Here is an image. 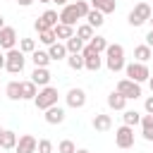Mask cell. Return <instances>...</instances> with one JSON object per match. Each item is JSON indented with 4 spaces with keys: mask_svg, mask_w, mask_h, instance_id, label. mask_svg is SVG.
Returning a JSON list of instances; mask_svg holds the SVG:
<instances>
[{
    "mask_svg": "<svg viewBox=\"0 0 153 153\" xmlns=\"http://www.w3.org/2000/svg\"><path fill=\"white\" fill-rule=\"evenodd\" d=\"M105 67L110 72H122L127 67V62H124V48L120 43H110L108 45V50H105Z\"/></svg>",
    "mask_w": 153,
    "mask_h": 153,
    "instance_id": "obj_1",
    "label": "cell"
},
{
    "mask_svg": "<svg viewBox=\"0 0 153 153\" xmlns=\"http://www.w3.org/2000/svg\"><path fill=\"white\" fill-rule=\"evenodd\" d=\"M57 98H60V93H57L55 86H43V88H38V96L33 98V105H36L38 110L45 112L48 108L57 105Z\"/></svg>",
    "mask_w": 153,
    "mask_h": 153,
    "instance_id": "obj_2",
    "label": "cell"
},
{
    "mask_svg": "<svg viewBox=\"0 0 153 153\" xmlns=\"http://www.w3.org/2000/svg\"><path fill=\"white\" fill-rule=\"evenodd\" d=\"M5 69L10 72V74H22L24 72V65H26V55L19 50V48H14V50H7L5 53Z\"/></svg>",
    "mask_w": 153,
    "mask_h": 153,
    "instance_id": "obj_3",
    "label": "cell"
},
{
    "mask_svg": "<svg viewBox=\"0 0 153 153\" xmlns=\"http://www.w3.org/2000/svg\"><path fill=\"white\" fill-rule=\"evenodd\" d=\"M151 17H153V10H151V5H148V2H136V5H134V10L129 12L127 22H129L131 26H141V24H146Z\"/></svg>",
    "mask_w": 153,
    "mask_h": 153,
    "instance_id": "obj_4",
    "label": "cell"
},
{
    "mask_svg": "<svg viewBox=\"0 0 153 153\" xmlns=\"http://www.w3.org/2000/svg\"><path fill=\"white\" fill-rule=\"evenodd\" d=\"M124 72H127V79H131V81H136V84H143V81H148L151 79V69H148V65H143V62H129L127 67H124Z\"/></svg>",
    "mask_w": 153,
    "mask_h": 153,
    "instance_id": "obj_5",
    "label": "cell"
},
{
    "mask_svg": "<svg viewBox=\"0 0 153 153\" xmlns=\"http://www.w3.org/2000/svg\"><path fill=\"white\" fill-rule=\"evenodd\" d=\"M117 93H122L127 100H136V98H141V84H136L131 79H120L117 81Z\"/></svg>",
    "mask_w": 153,
    "mask_h": 153,
    "instance_id": "obj_6",
    "label": "cell"
},
{
    "mask_svg": "<svg viewBox=\"0 0 153 153\" xmlns=\"http://www.w3.org/2000/svg\"><path fill=\"white\" fill-rule=\"evenodd\" d=\"M81 55H84V65H86V69H88V72H98V69L103 67V57H100V53H96L88 43L84 45Z\"/></svg>",
    "mask_w": 153,
    "mask_h": 153,
    "instance_id": "obj_7",
    "label": "cell"
},
{
    "mask_svg": "<svg viewBox=\"0 0 153 153\" xmlns=\"http://www.w3.org/2000/svg\"><path fill=\"white\" fill-rule=\"evenodd\" d=\"M115 143H117V148H131L134 146V127H127V124L117 127L115 129Z\"/></svg>",
    "mask_w": 153,
    "mask_h": 153,
    "instance_id": "obj_8",
    "label": "cell"
},
{
    "mask_svg": "<svg viewBox=\"0 0 153 153\" xmlns=\"http://www.w3.org/2000/svg\"><path fill=\"white\" fill-rule=\"evenodd\" d=\"M65 98H67V105L74 108V110H79V108L86 105V91L84 88H69Z\"/></svg>",
    "mask_w": 153,
    "mask_h": 153,
    "instance_id": "obj_9",
    "label": "cell"
},
{
    "mask_svg": "<svg viewBox=\"0 0 153 153\" xmlns=\"http://www.w3.org/2000/svg\"><path fill=\"white\" fill-rule=\"evenodd\" d=\"M17 31L12 29V26H5L2 31H0V48L2 50H14L17 48Z\"/></svg>",
    "mask_w": 153,
    "mask_h": 153,
    "instance_id": "obj_10",
    "label": "cell"
},
{
    "mask_svg": "<svg viewBox=\"0 0 153 153\" xmlns=\"http://www.w3.org/2000/svg\"><path fill=\"white\" fill-rule=\"evenodd\" d=\"M14 151H17V153H36V151H38V141H36V136H31V134L19 136Z\"/></svg>",
    "mask_w": 153,
    "mask_h": 153,
    "instance_id": "obj_11",
    "label": "cell"
},
{
    "mask_svg": "<svg viewBox=\"0 0 153 153\" xmlns=\"http://www.w3.org/2000/svg\"><path fill=\"white\" fill-rule=\"evenodd\" d=\"M76 19H81V17H79V12H76V5H74V2H72V5H65V7L60 10V24L74 26V24H76Z\"/></svg>",
    "mask_w": 153,
    "mask_h": 153,
    "instance_id": "obj_12",
    "label": "cell"
},
{
    "mask_svg": "<svg viewBox=\"0 0 153 153\" xmlns=\"http://www.w3.org/2000/svg\"><path fill=\"white\" fill-rule=\"evenodd\" d=\"M50 72H48V67H33V72H31V81L38 86V88H43V86H50Z\"/></svg>",
    "mask_w": 153,
    "mask_h": 153,
    "instance_id": "obj_13",
    "label": "cell"
},
{
    "mask_svg": "<svg viewBox=\"0 0 153 153\" xmlns=\"http://www.w3.org/2000/svg\"><path fill=\"white\" fill-rule=\"evenodd\" d=\"M43 117H45V122H48V124H62L67 115H65V108L53 105V108H48V110H45V115H43Z\"/></svg>",
    "mask_w": 153,
    "mask_h": 153,
    "instance_id": "obj_14",
    "label": "cell"
},
{
    "mask_svg": "<svg viewBox=\"0 0 153 153\" xmlns=\"http://www.w3.org/2000/svg\"><path fill=\"white\" fill-rule=\"evenodd\" d=\"M112 127V117L105 115V112H96L93 115V129L96 131H108Z\"/></svg>",
    "mask_w": 153,
    "mask_h": 153,
    "instance_id": "obj_15",
    "label": "cell"
},
{
    "mask_svg": "<svg viewBox=\"0 0 153 153\" xmlns=\"http://www.w3.org/2000/svg\"><path fill=\"white\" fill-rule=\"evenodd\" d=\"M48 55H50V60H67V57H69V53H67V45H65L62 41L53 43V45L48 48Z\"/></svg>",
    "mask_w": 153,
    "mask_h": 153,
    "instance_id": "obj_16",
    "label": "cell"
},
{
    "mask_svg": "<svg viewBox=\"0 0 153 153\" xmlns=\"http://www.w3.org/2000/svg\"><path fill=\"white\" fill-rule=\"evenodd\" d=\"M91 10H98L103 14H112L117 10V2L115 0H91Z\"/></svg>",
    "mask_w": 153,
    "mask_h": 153,
    "instance_id": "obj_17",
    "label": "cell"
},
{
    "mask_svg": "<svg viewBox=\"0 0 153 153\" xmlns=\"http://www.w3.org/2000/svg\"><path fill=\"white\" fill-rule=\"evenodd\" d=\"M17 141H19V136H17L14 131L5 129V134L0 136V148H2V151H12V148H17Z\"/></svg>",
    "mask_w": 153,
    "mask_h": 153,
    "instance_id": "obj_18",
    "label": "cell"
},
{
    "mask_svg": "<svg viewBox=\"0 0 153 153\" xmlns=\"http://www.w3.org/2000/svg\"><path fill=\"white\" fill-rule=\"evenodd\" d=\"M31 62H33V67H48L53 60H50V55H48V50H33L31 53Z\"/></svg>",
    "mask_w": 153,
    "mask_h": 153,
    "instance_id": "obj_19",
    "label": "cell"
},
{
    "mask_svg": "<svg viewBox=\"0 0 153 153\" xmlns=\"http://www.w3.org/2000/svg\"><path fill=\"white\" fill-rule=\"evenodd\" d=\"M53 31H55V38H57V41H62V43H65V41H69V38L76 33V31H74V26H67V24H57Z\"/></svg>",
    "mask_w": 153,
    "mask_h": 153,
    "instance_id": "obj_20",
    "label": "cell"
},
{
    "mask_svg": "<svg viewBox=\"0 0 153 153\" xmlns=\"http://www.w3.org/2000/svg\"><path fill=\"white\" fill-rule=\"evenodd\" d=\"M38 96V86L29 79V81H22V100H33Z\"/></svg>",
    "mask_w": 153,
    "mask_h": 153,
    "instance_id": "obj_21",
    "label": "cell"
},
{
    "mask_svg": "<svg viewBox=\"0 0 153 153\" xmlns=\"http://www.w3.org/2000/svg\"><path fill=\"white\" fill-rule=\"evenodd\" d=\"M141 136L146 141H153V115H143L141 117Z\"/></svg>",
    "mask_w": 153,
    "mask_h": 153,
    "instance_id": "obj_22",
    "label": "cell"
},
{
    "mask_svg": "<svg viewBox=\"0 0 153 153\" xmlns=\"http://www.w3.org/2000/svg\"><path fill=\"white\" fill-rule=\"evenodd\" d=\"M134 57H136V62H143V65H146V62L153 57V50H151L146 43H141V45L134 48Z\"/></svg>",
    "mask_w": 153,
    "mask_h": 153,
    "instance_id": "obj_23",
    "label": "cell"
},
{
    "mask_svg": "<svg viewBox=\"0 0 153 153\" xmlns=\"http://www.w3.org/2000/svg\"><path fill=\"white\" fill-rule=\"evenodd\" d=\"M108 105H110L112 110H124V108H127V98H124L122 93L112 91V93L108 96Z\"/></svg>",
    "mask_w": 153,
    "mask_h": 153,
    "instance_id": "obj_24",
    "label": "cell"
},
{
    "mask_svg": "<svg viewBox=\"0 0 153 153\" xmlns=\"http://www.w3.org/2000/svg\"><path fill=\"white\" fill-rule=\"evenodd\" d=\"M5 93L10 100H22V81H10L5 86Z\"/></svg>",
    "mask_w": 153,
    "mask_h": 153,
    "instance_id": "obj_25",
    "label": "cell"
},
{
    "mask_svg": "<svg viewBox=\"0 0 153 153\" xmlns=\"http://www.w3.org/2000/svg\"><path fill=\"white\" fill-rule=\"evenodd\" d=\"M86 24H88V26H93V29H98V26H103V24H105V14H103V12H98V10H91V12H88V17H86Z\"/></svg>",
    "mask_w": 153,
    "mask_h": 153,
    "instance_id": "obj_26",
    "label": "cell"
},
{
    "mask_svg": "<svg viewBox=\"0 0 153 153\" xmlns=\"http://www.w3.org/2000/svg\"><path fill=\"white\" fill-rule=\"evenodd\" d=\"M65 45H67V53H69V55H76V53H81V50H84V45H86V43H84L81 38H76V33H74L69 41H65Z\"/></svg>",
    "mask_w": 153,
    "mask_h": 153,
    "instance_id": "obj_27",
    "label": "cell"
},
{
    "mask_svg": "<svg viewBox=\"0 0 153 153\" xmlns=\"http://www.w3.org/2000/svg\"><path fill=\"white\" fill-rule=\"evenodd\" d=\"M41 19L48 24V29H55V26L60 24V14H57V10H45V12L41 14Z\"/></svg>",
    "mask_w": 153,
    "mask_h": 153,
    "instance_id": "obj_28",
    "label": "cell"
},
{
    "mask_svg": "<svg viewBox=\"0 0 153 153\" xmlns=\"http://www.w3.org/2000/svg\"><path fill=\"white\" fill-rule=\"evenodd\" d=\"M122 122H124L127 127H136V124H141V112H136V110H124Z\"/></svg>",
    "mask_w": 153,
    "mask_h": 153,
    "instance_id": "obj_29",
    "label": "cell"
},
{
    "mask_svg": "<svg viewBox=\"0 0 153 153\" xmlns=\"http://www.w3.org/2000/svg\"><path fill=\"white\" fill-rule=\"evenodd\" d=\"M96 33H93V26H88V24H81V26H76V38H81L84 43H91V38H93Z\"/></svg>",
    "mask_w": 153,
    "mask_h": 153,
    "instance_id": "obj_30",
    "label": "cell"
},
{
    "mask_svg": "<svg viewBox=\"0 0 153 153\" xmlns=\"http://www.w3.org/2000/svg\"><path fill=\"white\" fill-rule=\"evenodd\" d=\"M88 45H91L96 53H100V55H103V53L108 50V45H110V43H108V38H105V36H93Z\"/></svg>",
    "mask_w": 153,
    "mask_h": 153,
    "instance_id": "obj_31",
    "label": "cell"
},
{
    "mask_svg": "<svg viewBox=\"0 0 153 153\" xmlns=\"http://www.w3.org/2000/svg\"><path fill=\"white\" fill-rule=\"evenodd\" d=\"M67 65H69V69H74V72H79V69H86V65H84V55H81V53H76V55H69V57H67Z\"/></svg>",
    "mask_w": 153,
    "mask_h": 153,
    "instance_id": "obj_32",
    "label": "cell"
},
{
    "mask_svg": "<svg viewBox=\"0 0 153 153\" xmlns=\"http://www.w3.org/2000/svg\"><path fill=\"white\" fill-rule=\"evenodd\" d=\"M19 50H22L24 55H31V53L36 50V41H33V38H19Z\"/></svg>",
    "mask_w": 153,
    "mask_h": 153,
    "instance_id": "obj_33",
    "label": "cell"
},
{
    "mask_svg": "<svg viewBox=\"0 0 153 153\" xmlns=\"http://www.w3.org/2000/svg\"><path fill=\"white\" fill-rule=\"evenodd\" d=\"M38 41L43 43V45H53V43H57V38H55V31L50 29V31H43V33H38Z\"/></svg>",
    "mask_w": 153,
    "mask_h": 153,
    "instance_id": "obj_34",
    "label": "cell"
},
{
    "mask_svg": "<svg viewBox=\"0 0 153 153\" xmlns=\"http://www.w3.org/2000/svg\"><path fill=\"white\" fill-rule=\"evenodd\" d=\"M57 153H76V146H74V141H69V139H62V141L57 143Z\"/></svg>",
    "mask_w": 153,
    "mask_h": 153,
    "instance_id": "obj_35",
    "label": "cell"
},
{
    "mask_svg": "<svg viewBox=\"0 0 153 153\" xmlns=\"http://www.w3.org/2000/svg\"><path fill=\"white\" fill-rule=\"evenodd\" d=\"M74 5H76L79 17H81V19H86V17H88V12H91V2H86V0H76Z\"/></svg>",
    "mask_w": 153,
    "mask_h": 153,
    "instance_id": "obj_36",
    "label": "cell"
},
{
    "mask_svg": "<svg viewBox=\"0 0 153 153\" xmlns=\"http://www.w3.org/2000/svg\"><path fill=\"white\" fill-rule=\"evenodd\" d=\"M38 153H53V141L50 139H41L38 141Z\"/></svg>",
    "mask_w": 153,
    "mask_h": 153,
    "instance_id": "obj_37",
    "label": "cell"
},
{
    "mask_svg": "<svg viewBox=\"0 0 153 153\" xmlns=\"http://www.w3.org/2000/svg\"><path fill=\"white\" fill-rule=\"evenodd\" d=\"M143 110H146V115H153V96H148L143 100Z\"/></svg>",
    "mask_w": 153,
    "mask_h": 153,
    "instance_id": "obj_38",
    "label": "cell"
},
{
    "mask_svg": "<svg viewBox=\"0 0 153 153\" xmlns=\"http://www.w3.org/2000/svg\"><path fill=\"white\" fill-rule=\"evenodd\" d=\"M146 45H148V48L153 50V29H151V31L146 33Z\"/></svg>",
    "mask_w": 153,
    "mask_h": 153,
    "instance_id": "obj_39",
    "label": "cell"
},
{
    "mask_svg": "<svg viewBox=\"0 0 153 153\" xmlns=\"http://www.w3.org/2000/svg\"><path fill=\"white\" fill-rule=\"evenodd\" d=\"M17 2H19V5H22V7H31V5H33V2H36V0H17Z\"/></svg>",
    "mask_w": 153,
    "mask_h": 153,
    "instance_id": "obj_40",
    "label": "cell"
},
{
    "mask_svg": "<svg viewBox=\"0 0 153 153\" xmlns=\"http://www.w3.org/2000/svg\"><path fill=\"white\" fill-rule=\"evenodd\" d=\"M5 60H7V57H5V53L0 50V69H5Z\"/></svg>",
    "mask_w": 153,
    "mask_h": 153,
    "instance_id": "obj_41",
    "label": "cell"
},
{
    "mask_svg": "<svg viewBox=\"0 0 153 153\" xmlns=\"http://www.w3.org/2000/svg\"><path fill=\"white\" fill-rule=\"evenodd\" d=\"M53 2H55V5H60V7H65V5H69L67 0H53Z\"/></svg>",
    "mask_w": 153,
    "mask_h": 153,
    "instance_id": "obj_42",
    "label": "cell"
},
{
    "mask_svg": "<svg viewBox=\"0 0 153 153\" xmlns=\"http://www.w3.org/2000/svg\"><path fill=\"white\" fill-rule=\"evenodd\" d=\"M2 29H5V17L0 14V31H2Z\"/></svg>",
    "mask_w": 153,
    "mask_h": 153,
    "instance_id": "obj_43",
    "label": "cell"
},
{
    "mask_svg": "<svg viewBox=\"0 0 153 153\" xmlns=\"http://www.w3.org/2000/svg\"><path fill=\"white\" fill-rule=\"evenodd\" d=\"M76 153H88V151L86 148H76Z\"/></svg>",
    "mask_w": 153,
    "mask_h": 153,
    "instance_id": "obj_44",
    "label": "cell"
},
{
    "mask_svg": "<svg viewBox=\"0 0 153 153\" xmlns=\"http://www.w3.org/2000/svg\"><path fill=\"white\" fill-rule=\"evenodd\" d=\"M148 84H151V93H153V76H151V79H148Z\"/></svg>",
    "mask_w": 153,
    "mask_h": 153,
    "instance_id": "obj_45",
    "label": "cell"
},
{
    "mask_svg": "<svg viewBox=\"0 0 153 153\" xmlns=\"http://www.w3.org/2000/svg\"><path fill=\"white\" fill-rule=\"evenodd\" d=\"M38 2H53V0H38Z\"/></svg>",
    "mask_w": 153,
    "mask_h": 153,
    "instance_id": "obj_46",
    "label": "cell"
},
{
    "mask_svg": "<svg viewBox=\"0 0 153 153\" xmlns=\"http://www.w3.org/2000/svg\"><path fill=\"white\" fill-rule=\"evenodd\" d=\"M2 134H5V129H2V127H0V136H2Z\"/></svg>",
    "mask_w": 153,
    "mask_h": 153,
    "instance_id": "obj_47",
    "label": "cell"
},
{
    "mask_svg": "<svg viewBox=\"0 0 153 153\" xmlns=\"http://www.w3.org/2000/svg\"><path fill=\"white\" fill-rule=\"evenodd\" d=\"M148 22H151V29H153V17H151V19H148Z\"/></svg>",
    "mask_w": 153,
    "mask_h": 153,
    "instance_id": "obj_48",
    "label": "cell"
},
{
    "mask_svg": "<svg viewBox=\"0 0 153 153\" xmlns=\"http://www.w3.org/2000/svg\"><path fill=\"white\" fill-rule=\"evenodd\" d=\"M0 79H2V76H0Z\"/></svg>",
    "mask_w": 153,
    "mask_h": 153,
    "instance_id": "obj_49",
    "label": "cell"
}]
</instances>
